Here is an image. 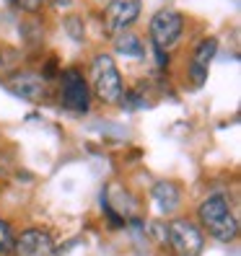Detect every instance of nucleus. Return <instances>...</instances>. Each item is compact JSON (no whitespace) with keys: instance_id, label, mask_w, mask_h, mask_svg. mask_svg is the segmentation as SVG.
Here are the masks:
<instances>
[{"instance_id":"obj_10","label":"nucleus","mask_w":241,"mask_h":256,"mask_svg":"<svg viewBox=\"0 0 241 256\" xmlns=\"http://www.w3.org/2000/svg\"><path fill=\"white\" fill-rule=\"evenodd\" d=\"M150 202H153L156 212L161 218H174L179 212V207H182V202H184L182 186H179L174 178H161V182H156L153 189H150Z\"/></svg>"},{"instance_id":"obj_8","label":"nucleus","mask_w":241,"mask_h":256,"mask_svg":"<svg viewBox=\"0 0 241 256\" xmlns=\"http://www.w3.org/2000/svg\"><path fill=\"white\" fill-rule=\"evenodd\" d=\"M215 54H218V39L215 36L205 34L192 44L189 57H187V80L192 88H202L207 83L210 65H213Z\"/></svg>"},{"instance_id":"obj_14","label":"nucleus","mask_w":241,"mask_h":256,"mask_svg":"<svg viewBox=\"0 0 241 256\" xmlns=\"http://www.w3.org/2000/svg\"><path fill=\"white\" fill-rule=\"evenodd\" d=\"M13 244H16V230L11 220L0 218V256H13Z\"/></svg>"},{"instance_id":"obj_1","label":"nucleus","mask_w":241,"mask_h":256,"mask_svg":"<svg viewBox=\"0 0 241 256\" xmlns=\"http://www.w3.org/2000/svg\"><path fill=\"white\" fill-rule=\"evenodd\" d=\"M194 222L200 225L205 238L218 244H233L238 236V218L225 194H207L194 210Z\"/></svg>"},{"instance_id":"obj_16","label":"nucleus","mask_w":241,"mask_h":256,"mask_svg":"<svg viewBox=\"0 0 241 256\" xmlns=\"http://www.w3.org/2000/svg\"><path fill=\"white\" fill-rule=\"evenodd\" d=\"M47 3H50L52 8H57V10H68V8H73V0H47Z\"/></svg>"},{"instance_id":"obj_4","label":"nucleus","mask_w":241,"mask_h":256,"mask_svg":"<svg viewBox=\"0 0 241 256\" xmlns=\"http://www.w3.org/2000/svg\"><path fill=\"white\" fill-rule=\"evenodd\" d=\"M184 28H187V18L182 10L176 8H158L148 21V44L153 50L169 52L176 50L184 39Z\"/></svg>"},{"instance_id":"obj_5","label":"nucleus","mask_w":241,"mask_h":256,"mask_svg":"<svg viewBox=\"0 0 241 256\" xmlns=\"http://www.w3.org/2000/svg\"><path fill=\"white\" fill-rule=\"evenodd\" d=\"M166 246L174 256H200L205 251V233L194 220L174 215L166 220Z\"/></svg>"},{"instance_id":"obj_13","label":"nucleus","mask_w":241,"mask_h":256,"mask_svg":"<svg viewBox=\"0 0 241 256\" xmlns=\"http://www.w3.org/2000/svg\"><path fill=\"white\" fill-rule=\"evenodd\" d=\"M24 62V52L21 50H13L0 44V75H11L13 70H19Z\"/></svg>"},{"instance_id":"obj_3","label":"nucleus","mask_w":241,"mask_h":256,"mask_svg":"<svg viewBox=\"0 0 241 256\" xmlns=\"http://www.w3.org/2000/svg\"><path fill=\"white\" fill-rule=\"evenodd\" d=\"M57 104L75 116L91 112V104H94L91 86H88L86 72L78 65H70V68L60 70V75H57Z\"/></svg>"},{"instance_id":"obj_7","label":"nucleus","mask_w":241,"mask_h":256,"mask_svg":"<svg viewBox=\"0 0 241 256\" xmlns=\"http://www.w3.org/2000/svg\"><path fill=\"white\" fill-rule=\"evenodd\" d=\"M3 86L16 98L29 101V104H42L50 98V83L39 75V70H32V68L13 70L11 75L3 78Z\"/></svg>"},{"instance_id":"obj_12","label":"nucleus","mask_w":241,"mask_h":256,"mask_svg":"<svg viewBox=\"0 0 241 256\" xmlns=\"http://www.w3.org/2000/svg\"><path fill=\"white\" fill-rule=\"evenodd\" d=\"M63 32L75 44H83L86 42V21H83L81 13H68V16L63 18Z\"/></svg>"},{"instance_id":"obj_6","label":"nucleus","mask_w":241,"mask_h":256,"mask_svg":"<svg viewBox=\"0 0 241 256\" xmlns=\"http://www.w3.org/2000/svg\"><path fill=\"white\" fill-rule=\"evenodd\" d=\"M143 16V0H109L101 10V26L104 36H119L125 32H132V26Z\"/></svg>"},{"instance_id":"obj_9","label":"nucleus","mask_w":241,"mask_h":256,"mask_svg":"<svg viewBox=\"0 0 241 256\" xmlns=\"http://www.w3.org/2000/svg\"><path fill=\"white\" fill-rule=\"evenodd\" d=\"M55 254V236L47 228H24L16 233V244H13V256H52Z\"/></svg>"},{"instance_id":"obj_2","label":"nucleus","mask_w":241,"mask_h":256,"mask_svg":"<svg viewBox=\"0 0 241 256\" xmlns=\"http://www.w3.org/2000/svg\"><path fill=\"white\" fill-rule=\"evenodd\" d=\"M86 80H88V86H91V96L101 104V106H112V109L122 106L127 88H125L122 70H119L114 54H109V52L91 54Z\"/></svg>"},{"instance_id":"obj_11","label":"nucleus","mask_w":241,"mask_h":256,"mask_svg":"<svg viewBox=\"0 0 241 256\" xmlns=\"http://www.w3.org/2000/svg\"><path fill=\"white\" fill-rule=\"evenodd\" d=\"M112 50H114V54H122L127 60H145V42L135 32H125V34L114 36Z\"/></svg>"},{"instance_id":"obj_15","label":"nucleus","mask_w":241,"mask_h":256,"mask_svg":"<svg viewBox=\"0 0 241 256\" xmlns=\"http://www.w3.org/2000/svg\"><path fill=\"white\" fill-rule=\"evenodd\" d=\"M8 6H13L16 10H24L26 16L37 18L39 13H42V8L47 6V0H8Z\"/></svg>"}]
</instances>
